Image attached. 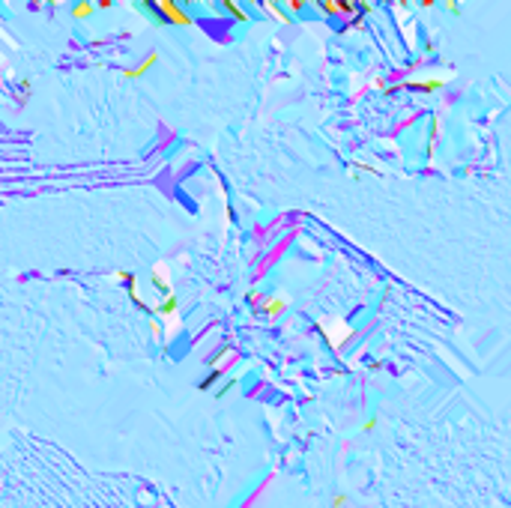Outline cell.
<instances>
[{
    "instance_id": "1",
    "label": "cell",
    "mask_w": 511,
    "mask_h": 508,
    "mask_svg": "<svg viewBox=\"0 0 511 508\" xmlns=\"http://www.w3.org/2000/svg\"><path fill=\"white\" fill-rule=\"evenodd\" d=\"M135 12H144L150 15V21L156 27H165V24H173V27H191L194 18L188 15V9L176 0H141V3H132Z\"/></svg>"
},
{
    "instance_id": "2",
    "label": "cell",
    "mask_w": 511,
    "mask_h": 508,
    "mask_svg": "<svg viewBox=\"0 0 511 508\" xmlns=\"http://www.w3.org/2000/svg\"><path fill=\"white\" fill-rule=\"evenodd\" d=\"M159 60H162V54H159V51H153V54H150V57H147L141 66H135V69H123L120 75H123V81H138V78H144V75H147V72H150V69H153Z\"/></svg>"
},
{
    "instance_id": "3",
    "label": "cell",
    "mask_w": 511,
    "mask_h": 508,
    "mask_svg": "<svg viewBox=\"0 0 511 508\" xmlns=\"http://www.w3.org/2000/svg\"><path fill=\"white\" fill-rule=\"evenodd\" d=\"M93 12H96V3H93V0H75V3L69 6V15H72L75 21H87V18H93Z\"/></svg>"
},
{
    "instance_id": "4",
    "label": "cell",
    "mask_w": 511,
    "mask_h": 508,
    "mask_svg": "<svg viewBox=\"0 0 511 508\" xmlns=\"http://www.w3.org/2000/svg\"><path fill=\"white\" fill-rule=\"evenodd\" d=\"M156 308V317H170L176 308H179V299H176V293H170V296H165L159 305H153Z\"/></svg>"
},
{
    "instance_id": "5",
    "label": "cell",
    "mask_w": 511,
    "mask_h": 508,
    "mask_svg": "<svg viewBox=\"0 0 511 508\" xmlns=\"http://www.w3.org/2000/svg\"><path fill=\"white\" fill-rule=\"evenodd\" d=\"M221 377H224V368H212V371H209V374H206V377L197 383V392H209V389H212V386H215Z\"/></svg>"
},
{
    "instance_id": "6",
    "label": "cell",
    "mask_w": 511,
    "mask_h": 508,
    "mask_svg": "<svg viewBox=\"0 0 511 508\" xmlns=\"http://www.w3.org/2000/svg\"><path fill=\"white\" fill-rule=\"evenodd\" d=\"M150 284H153L162 296H170V293H173V290H170V284L162 278V272H159V269H153V272H150Z\"/></svg>"
},
{
    "instance_id": "7",
    "label": "cell",
    "mask_w": 511,
    "mask_h": 508,
    "mask_svg": "<svg viewBox=\"0 0 511 508\" xmlns=\"http://www.w3.org/2000/svg\"><path fill=\"white\" fill-rule=\"evenodd\" d=\"M356 9H359V3H353V0H335V15H356Z\"/></svg>"
},
{
    "instance_id": "8",
    "label": "cell",
    "mask_w": 511,
    "mask_h": 508,
    "mask_svg": "<svg viewBox=\"0 0 511 508\" xmlns=\"http://www.w3.org/2000/svg\"><path fill=\"white\" fill-rule=\"evenodd\" d=\"M218 6H221V9H224V12H230V15H233V18H236V21H248V15H245V12H242V9H239V6H236V3H233V0H221V3H218Z\"/></svg>"
},
{
    "instance_id": "9",
    "label": "cell",
    "mask_w": 511,
    "mask_h": 508,
    "mask_svg": "<svg viewBox=\"0 0 511 508\" xmlns=\"http://www.w3.org/2000/svg\"><path fill=\"white\" fill-rule=\"evenodd\" d=\"M281 308H284V299H266L257 311H263V314H278Z\"/></svg>"
},
{
    "instance_id": "10",
    "label": "cell",
    "mask_w": 511,
    "mask_h": 508,
    "mask_svg": "<svg viewBox=\"0 0 511 508\" xmlns=\"http://www.w3.org/2000/svg\"><path fill=\"white\" fill-rule=\"evenodd\" d=\"M117 281H123L126 287H129V284H138V278H135V272H129V269H117Z\"/></svg>"
},
{
    "instance_id": "11",
    "label": "cell",
    "mask_w": 511,
    "mask_h": 508,
    "mask_svg": "<svg viewBox=\"0 0 511 508\" xmlns=\"http://www.w3.org/2000/svg\"><path fill=\"white\" fill-rule=\"evenodd\" d=\"M404 87H419V90H440L443 81H419V84H404Z\"/></svg>"
},
{
    "instance_id": "12",
    "label": "cell",
    "mask_w": 511,
    "mask_h": 508,
    "mask_svg": "<svg viewBox=\"0 0 511 508\" xmlns=\"http://www.w3.org/2000/svg\"><path fill=\"white\" fill-rule=\"evenodd\" d=\"M263 9H269V12H275V15H278V21H284V24H290V15H284V12L278 9V3H263Z\"/></svg>"
},
{
    "instance_id": "13",
    "label": "cell",
    "mask_w": 511,
    "mask_h": 508,
    "mask_svg": "<svg viewBox=\"0 0 511 508\" xmlns=\"http://www.w3.org/2000/svg\"><path fill=\"white\" fill-rule=\"evenodd\" d=\"M317 9L326 15H335V0H317Z\"/></svg>"
},
{
    "instance_id": "14",
    "label": "cell",
    "mask_w": 511,
    "mask_h": 508,
    "mask_svg": "<svg viewBox=\"0 0 511 508\" xmlns=\"http://www.w3.org/2000/svg\"><path fill=\"white\" fill-rule=\"evenodd\" d=\"M233 386H236V380H227V383H224V386H221V389L215 392V398H224V395H227V392H230Z\"/></svg>"
},
{
    "instance_id": "15",
    "label": "cell",
    "mask_w": 511,
    "mask_h": 508,
    "mask_svg": "<svg viewBox=\"0 0 511 508\" xmlns=\"http://www.w3.org/2000/svg\"><path fill=\"white\" fill-rule=\"evenodd\" d=\"M245 299H248L251 305H257V302H260V290H248V293H245Z\"/></svg>"
},
{
    "instance_id": "16",
    "label": "cell",
    "mask_w": 511,
    "mask_h": 508,
    "mask_svg": "<svg viewBox=\"0 0 511 508\" xmlns=\"http://www.w3.org/2000/svg\"><path fill=\"white\" fill-rule=\"evenodd\" d=\"M347 506V497H344V494H338V497H335V503H332V508H344Z\"/></svg>"
},
{
    "instance_id": "17",
    "label": "cell",
    "mask_w": 511,
    "mask_h": 508,
    "mask_svg": "<svg viewBox=\"0 0 511 508\" xmlns=\"http://www.w3.org/2000/svg\"><path fill=\"white\" fill-rule=\"evenodd\" d=\"M111 6H114V0H96V9H102V12L111 9Z\"/></svg>"
},
{
    "instance_id": "18",
    "label": "cell",
    "mask_w": 511,
    "mask_h": 508,
    "mask_svg": "<svg viewBox=\"0 0 511 508\" xmlns=\"http://www.w3.org/2000/svg\"><path fill=\"white\" fill-rule=\"evenodd\" d=\"M287 6H290V9H293V12H299V9H302V6H305V0H290V3H287Z\"/></svg>"
},
{
    "instance_id": "19",
    "label": "cell",
    "mask_w": 511,
    "mask_h": 508,
    "mask_svg": "<svg viewBox=\"0 0 511 508\" xmlns=\"http://www.w3.org/2000/svg\"><path fill=\"white\" fill-rule=\"evenodd\" d=\"M150 329H153V332H156V335H159V332H162V323H159V317H153V320H150Z\"/></svg>"
},
{
    "instance_id": "20",
    "label": "cell",
    "mask_w": 511,
    "mask_h": 508,
    "mask_svg": "<svg viewBox=\"0 0 511 508\" xmlns=\"http://www.w3.org/2000/svg\"><path fill=\"white\" fill-rule=\"evenodd\" d=\"M362 21H365L362 15H353V18H350V27H362Z\"/></svg>"
},
{
    "instance_id": "21",
    "label": "cell",
    "mask_w": 511,
    "mask_h": 508,
    "mask_svg": "<svg viewBox=\"0 0 511 508\" xmlns=\"http://www.w3.org/2000/svg\"><path fill=\"white\" fill-rule=\"evenodd\" d=\"M446 9H449V12H455V15H458V12H461V6H458V3H452V0H449V3H446Z\"/></svg>"
}]
</instances>
